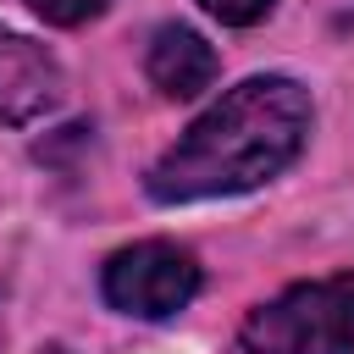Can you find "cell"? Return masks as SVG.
<instances>
[{
  "instance_id": "cell-4",
  "label": "cell",
  "mask_w": 354,
  "mask_h": 354,
  "mask_svg": "<svg viewBox=\"0 0 354 354\" xmlns=\"http://www.w3.org/2000/svg\"><path fill=\"white\" fill-rule=\"evenodd\" d=\"M66 94V72L61 61L33 44L28 33L0 28V127H22L44 111H55Z\"/></svg>"
},
{
  "instance_id": "cell-2",
  "label": "cell",
  "mask_w": 354,
  "mask_h": 354,
  "mask_svg": "<svg viewBox=\"0 0 354 354\" xmlns=\"http://www.w3.org/2000/svg\"><path fill=\"white\" fill-rule=\"evenodd\" d=\"M249 354H354V271L293 282L238 326Z\"/></svg>"
},
{
  "instance_id": "cell-7",
  "label": "cell",
  "mask_w": 354,
  "mask_h": 354,
  "mask_svg": "<svg viewBox=\"0 0 354 354\" xmlns=\"http://www.w3.org/2000/svg\"><path fill=\"white\" fill-rule=\"evenodd\" d=\"M216 22H227V28H254L260 17H271V6L277 0H199Z\"/></svg>"
},
{
  "instance_id": "cell-1",
  "label": "cell",
  "mask_w": 354,
  "mask_h": 354,
  "mask_svg": "<svg viewBox=\"0 0 354 354\" xmlns=\"http://www.w3.org/2000/svg\"><path fill=\"white\" fill-rule=\"evenodd\" d=\"M310 138V88L288 72H260L227 88L144 177L155 205L249 194L282 177Z\"/></svg>"
},
{
  "instance_id": "cell-6",
  "label": "cell",
  "mask_w": 354,
  "mask_h": 354,
  "mask_svg": "<svg viewBox=\"0 0 354 354\" xmlns=\"http://www.w3.org/2000/svg\"><path fill=\"white\" fill-rule=\"evenodd\" d=\"M44 22H55V28H77V22H94L111 0H28Z\"/></svg>"
},
{
  "instance_id": "cell-3",
  "label": "cell",
  "mask_w": 354,
  "mask_h": 354,
  "mask_svg": "<svg viewBox=\"0 0 354 354\" xmlns=\"http://www.w3.org/2000/svg\"><path fill=\"white\" fill-rule=\"evenodd\" d=\"M205 271L199 260L183 249V243H166V238H144V243H127L105 260L100 271V293L111 310L122 315H138V321H166L177 310L194 304Z\"/></svg>"
},
{
  "instance_id": "cell-5",
  "label": "cell",
  "mask_w": 354,
  "mask_h": 354,
  "mask_svg": "<svg viewBox=\"0 0 354 354\" xmlns=\"http://www.w3.org/2000/svg\"><path fill=\"white\" fill-rule=\"evenodd\" d=\"M144 72H149V83H155L166 100H194V94H205V88L216 83L221 61H216L210 39L194 33L188 22H160V28L149 33Z\"/></svg>"
}]
</instances>
